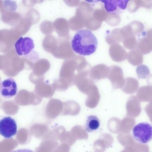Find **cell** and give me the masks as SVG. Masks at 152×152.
I'll return each instance as SVG.
<instances>
[{"mask_svg":"<svg viewBox=\"0 0 152 152\" xmlns=\"http://www.w3.org/2000/svg\"><path fill=\"white\" fill-rule=\"evenodd\" d=\"M50 67V63L46 59H41L36 62V70L41 76L48 72Z\"/></svg>","mask_w":152,"mask_h":152,"instance_id":"d4e9b609","label":"cell"},{"mask_svg":"<svg viewBox=\"0 0 152 152\" xmlns=\"http://www.w3.org/2000/svg\"><path fill=\"white\" fill-rule=\"evenodd\" d=\"M34 40L28 37H20L14 45L15 51L18 56L28 57L33 52L34 48Z\"/></svg>","mask_w":152,"mask_h":152,"instance_id":"8992f818","label":"cell"},{"mask_svg":"<svg viewBox=\"0 0 152 152\" xmlns=\"http://www.w3.org/2000/svg\"><path fill=\"white\" fill-rule=\"evenodd\" d=\"M38 88L41 95L46 98H50L55 92V90L52 85L43 81H41L38 86Z\"/></svg>","mask_w":152,"mask_h":152,"instance_id":"603a6c76","label":"cell"},{"mask_svg":"<svg viewBox=\"0 0 152 152\" xmlns=\"http://www.w3.org/2000/svg\"><path fill=\"white\" fill-rule=\"evenodd\" d=\"M100 120L96 116L90 115L87 119L85 125V129L88 133L94 132L100 127Z\"/></svg>","mask_w":152,"mask_h":152,"instance_id":"ac0fdd59","label":"cell"},{"mask_svg":"<svg viewBox=\"0 0 152 152\" xmlns=\"http://www.w3.org/2000/svg\"><path fill=\"white\" fill-rule=\"evenodd\" d=\"M136 73L139 79H145L150 75V70L147 66L141 65L137 68Z\"/></svg>","mask_w":152,"mask_h":152,"instance_id":"4dcf8cb0","label":"cell"},{"mask_svg":"<svg viewBox=\"0 0 152 152\" xmlns=\"http://www.w3.org/2000/svg\"><path fill=\"white\" fill-rule=\"evenodd\" d=\"M141 7L151 9L152 1H131L128 4V10L130 12H135Z\"/></svg>","mask_w":152,"mask_h":152,"instance_id":"d6986e66","label":"cell"},{"mask_svg":"<svg viewBox=\"0 0 152 152\" xmlns=\"http://www.w3.org/2000/svg\"><path fill=\"white\" fill-rule=\"evenodd\" d=\"M54 30L61 37H69L70 27L67 20L64 18H58L53 22Z\"/></svg>","mask_w":152,"mask_h":152,"instance_id":"7c38bea8","label":"cell"},{"mask_svg":"<svg viewBox=\"0 0 152 152\" xmlns=\"http://www.w3.org/2000/svg\"><path fill=\"white\" fill-rule=\"evenodd\" d=\"M109 54L113 60L121 62L127 59L128 54L125 49L119 44H113L110 46Z\"/></svg>","mask_w":152,"mask_h":152,"instance_id":"4fadbf2b","label":"cell"},{"mask_svg":"<svg viewBox=\"0 0 152 152\" xmlns=\"http://www.w3.org/2000/svg\"><path fill=\"white\" fill-rule=\"evenodd\" d=\"M65 3L69 6H77L79 5L80 1H65Z\"/></svg>","mask_w":152,"mask_h":152,"instance_id":"836d02e7","label":"cell"},{"mask_svg":"<svg viewBox=\"0 0 152 152\" xmlns=\"http://www.w3.org/2000/svg\"><path fill=\"white\" fill-rule=\"evenodd\" d=\"M139 83L137 79L133 78H127L125 79L122 90L127 94L134 93L137 91Z\"/></svg>","mask_w":152,"mask_h":152,"instance_id":"e0dca14e","label":"cell"},{"mask_svg":"<svg viewBox=\"0 0 152 152\" xmlns=\"http://www.w3.org/2000/svg\"><path fill=\"white\" fill-rule=\"evenodd\" d=\"M73 51L82 56L94 54L97 47V40L90 30L82 29L78 31L71 42Z\"/></svg>","mask_w":152,"mask_h":152,"instance_id":"6da1fadb","label":"cell"},{"mask_svg":"<svg viewBox=\"0 0 152 152\" xmlns=\"http://www.w3.org/2000/svg\"><path fill=\"white\" fill-rule=\"evenodd\" d=\"M145 111L152 122V99L150 101V103L147 104V106L145 107Z\"/></svg>","mask_w":152,"mask_h":152,"instance_id":"d6a6232c","label":"cell"},{"mask_svg":"<svg viewBox=\"0 0 152 152\" xmlns=\"http://www.w3.org/2000/svg\"><path fill=\"white\" fill-rule=\"evenodd\" d=\"M137 97L142 102H148L152 99V87L150 86L142 87L137 93Z\"/></svg>","mask_w":152,"mask_h":152,"instance_id":"44dd1931","label":"cell"},{"mask_svg":"<svg viewBox=\"0 0 152 152\" xmlns=\"http://www.w3.org/2000/svg\"><path fill=\"white\" fill-rule=\"evenodd\" d=\"M137 46L142 53L147 54L152 51V29L148 30L144 37L137 43Z\"/></svg>","mask_w":152,"mask_h":152,"instance_id":"5bb4252c","label":"cell"},{"mask_svg":"<svg viewBox=\"0 0 152 152\" xmlns=\"http://www.w3.org/2000/svg\"><path fill=\"white\" fill-rule=\"evenodd\" d=\"M129 25L135 35L142 32L144 28V26L142 23L136 21H132Z\"/></svg>","mask_w":152,"mask_h":152,"instance_id":"1f68e13d","label":"cell"},{"mask_svg":"<svg viewBox=\"0 0 152 152\" xmlns=\"http://www.w3.org/2000/svg\"><path fill=\"white\" fill-rule=\"evenodd\" d=\"M88 95L87 99L88 104H96L100 99V94L98 92V88L95 84H94L87 93Z\"/></svg>","mask_w":152,"mask_h":152,"instance_id":"cb8c5ba5","label":"cell"},{"mask_svg":"<svg viewBox=\"0 0 152 152\" xmlns=\"http://www.w3.org/2000/svg\"><path fill=\"white\" fill-rule=\"evenodd\" d=\"M121 19L119 14L108 13V16L105 21L111 26H118L120 23Z\"/></svg>","mask_w":152,"mask_h":152,"instance_id":"f546056e","label":"cell"},{"mask_svg":"<svg viewBox=\"0 0 152 152\" xmlns=\"http://www.w3.org/2000/svg\"><path fill=\"white\" fill-rule=\"evenodd\" d=\"M104 6V9L108 13L119 14L126 9L129 1H102Z\"/></svg>","mask_w":152,"mask_h":152,"instance_id":"30bf717a","label":"cell"},{"mask_svg":"<svg viewBox=\"0 0 152 152\" xmlns=\"http://www.w3.org/2000/svg\"><path fill=\"white\" fill-rule=\"evenodd\" d=\"M125 47L129 50H133L137 46V43L135 36H130L122 40Z\"/></svg>","mask_w":152,"mask_h":152,"instance_id":"484cf974","label":"cell"},{"mask_svg":"<svg viewBox=\"0 0 152 152\" xmlns=\"http://www.w3.org/2000/svg\"><path fill=\"white\" fill-rule=\"evenodd\" d=\"M58 43V38L54 36H46L42 42L43 47L47 52L53 54Z\"/></svg>","mask_w":152,"mask_h":152,"instance_id":"2e32d148","label":"cell"},{"mask_svg":"<svg viewBox=\"0 0 152 152\" xmlns=\"http://www.w3.org/2000/svg\"><path fill=\"white\" fill-rule=\"evenodd\" d=\"M147 83L150 86L152 87V75L149 76L147 78Z\"/></svg>","mask_w":152,"mask_h":152,"instance_id":"d590c367","label":"cell"},{"mask_svg":"<svg viewBox=\"0 0 152 152\" xmlns=\"http://www.w3.org/2000/svg\"><path fill=\"white\" fill-rule=\"evenodd\" d=\"M94 9V1H82L77 8L75 15L85 27L92 31L99 29L102 25V22L97 21L93 17Z\"/></svg>","mask_w":152,"mask_h":152,"instance_id":"3957f363","label":"cell"},{"mask_svg":"<svg viewBox=\"0 0 152 152\" xmlns=\"http://www.w3.org/2000/svg\"><path fill=\"white\" fill-rule=\"evenodd\" d=\"M108 78L110 81L113 89L122 88L124 86L125 79L123 70L120 67L115 65L110 67Z\"/></svg>","mask_w":152,"mask_h":152,"instance_id":"ba28073f","label":"cell"},{"mask_svg":"<svg viewBox=\"0 0 152 152\" xmlns=\"http://www.w3.org/2000/svg\"><path fill=\"white\" fill-rule=\"evenodd\" d=\"M141 104L140 101L135 96H132L129 98L127 103V110L128 115L131 111L133 112L132 117H138L141 112Z\"/></svg>","mask_w":152,"mask_h":152,"instance_id":"9a60e30c","label":"cell"},{"mask_svg":"<svg viewBox=\"0 0 152 152\" xmlns=\"http://www.w3.org/2000/svg\"><path fill=\"white\" fill-rule=\"evenodd\" d=\"M52 86L55 91L57 90L58 91H65L70 87L68 83L60 78L56 79L53 84Z\"/></svg>","mask_w":152,"mask_h":152,"instance_id":"f1b7e54d","label":"cell"},{"mask_svg":"<svg viewBox=\"0 0 152 152\" xmlns=\"http://www.w3.org/2000/svg\"><path fill=\"white\" fill-rule=\"evenodd\" d=\"M70 37H58V43L55 51L52 54L57 59L66 60L72 59L76 56L72 49Z\"/></svg>","mask_w":152,"mask_h":152,"instance_id":"277c9868","label":"cell"},{"mask_svg":"<svg viewBox=\"0 0 152 152\" xmlns=\"http://www.w3.org/2000/svg\"><path fill=\"white\" fill-rule=\"evenodd\" d=\"M89 68V64L84 57L76 55L63 62L60 72L59 78L66 81L71 86L74 85L76 76L80 72L90 70Z\"/></svg>","mask_w":152,"mask_h":152,"instance_id":"7a4b0ae2","label":"cell"},{"mask_svg":"<svg viewBox=\"0 0 152 152\" xmlns=\"http://www.w3.org/2000/svg\"><path fill=\"white\" fill-rule=\"evenodd\" d=\"M17 123L10 117H4L0 120V135L6 139H10L17 134Z\"/></svg>","mask_w":152,"mask_h":152,"instance_id":"52a82bcc","label":"cell"},{"mask_svg":"<svg viewBox=\"0 0 152 152\" xmlns=\"http://www.w3.org/2000/svg\"><path fill=\"white\" fill-rule=\"evenodd\" d=\"M127 58L129 62L134 66L140 65L143 62L142 53L138 50H133L130 51L128 54Z\"/></svg>","mask_w":152,"mask_h":152,"instance_id":"ffe728a7","label":"cell"},{"mask_svg":"<svg viewBox=\"0 0 152 152\" xmlns=\"http://www.w3.org/2000/svg\"><path fill=\"white\" fill-rule=\"evenodd\" d=\"M41 31L46 36L50 35L54 31L53 23L50 21H45L42 22L41 26Z\"/></svg>","mask_w":152,"mask_h":152,"instance_id":"83f0119b","label":"cell"},{"mask_svg":"<svg viewBox=\"0 0 152 152\" xmlns=\"http://www.w3.org/2000/svg\"><path fill=\"white\" fill-rule=\"evenodd\" d=\"M105 40L110 45L113 44H118L122 41L123 38L121 33L120 29H115L113 30L106 35Z\"/></svg>","mask_w":152,"mask_h":152,"instance_id":"7402d4cb","label":"cell"},{"mask_svg":"<svg viewBox=\"0 0 152 152\" xmlns=\"http://www.w3.org/2000/svg\"><path fill=\"white\" fill-rule=\"evenodd\" d=\"M17 92L18 85L13 79L9 78L0 83V95L4 98H12L17 94Z\"/></svg>","mask_w":152,"mask_h":152,"instance_id":"9c48e42d","label":"cell"},{"mask_svg":"<svg viewBox=\"0 0 152 152\" xmlns=\"http://www.w3.org/2000/svg\"><path fill=\"white\" fill-rule=\"evenodd\" d=\"M69 23L70 29L73 31H79L85 27L84 24L75 15L69 19Z\"/></svg>","mask_w":152,"mask_h":152,"instance_id":"4316f807","label":"cell"},{"mask_svg":"<svg viewBox=\"0 0 152 152\" xmlns=\"http://www.w3.org/2000/svg\"><path fill=\"white\" fill-rule=\"evenodd\" d=\"M12 152H34L29 149H20L17 151H13Z\"/></svg>","mask_w":152,"mask_h":152,"instance_id":"e575fe53","label":"cell"},{"mask_svg":"<svg viewBox=\"0 0 152 152\" xmlns=\"http://www.w3.org/2000/svg\"><path fill=\"white\" fill-rule=\"evenodd\" d=\"M134 139L138 142L145 144L152 140V126L147 122L137 124L133 129Z\"/></svg>","mask_w":152,"mask_h":152,"instance_id":"5b68a950","label":"cell"},{"mask_svg":"<svg viewBox=\"0 0 152 152\" xmlns=\"http://www.w3.org/2000/svg\"><path fill=\"white\" fill-rule=\"evenodd\" d=\"M110 67L103 64H98L91 68L89 76L93 80H100L108 78Z\"/></svg>","mask_w":152,"mask_h":152,"instance_id":"8fae6325","label":"cell"}]
</instances>
